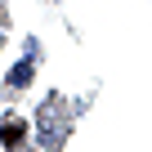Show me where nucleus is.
Returning a JSON list of instances; mask_svg holds the SVG:
<instances>
[{
    "instance_id": "obj_2",
    "label": "nucleus",
    "mask_w": 152,
    "mask_h": 152,
    "mask_svg": "<svg viewBox=\"0 0 152 152\" xmlns=\"http://www.w3.org/2000/svg\"><path fill=\"white\" fill-rule=\"evenodd\" d=\"M0 143H5V148H23V143H27V121H23V116H5V125H0Z\"/></svg>"
},
{
    "instance_id": "obj_1",
    "label": "nucleus",
    "mask_w": 152,
    "mask_h": 152,
    "mask_svg": "<svg viewBox=\"0 0 152 152\" xmlns=\"http://www.w3.org/2000/svg\"><path fill=\"white\" fill-rule=\"evenodd\" d=\"M58 134H63V103H58V99H49V103H45V116H40V143H45V148H54V143H58Z\"/></svg>"
},
{
    "instance_id": "obj_3",
    "label": "nucleus",
    "mask_w": 152,
    "mask_h": 152,
    "mask_svg": "<svg viewBox=\"0 0 152 152\" xmlns=\"http://www.w3.org/2000/svg\"><path fill=\"white\" fill-rule=\"evenodd\" d=\"M27 85H31V58L18 63V67L9 72V90H27Z\"/></svg>"
},
{
    "instance_id": "obj_4",
    "label": "nucleus",
    "mask_w": 152,
    "mask_h": 152,
    "mask_svg": "<svg viewBox=\"0 0 152 152\" xmlns=\"http://www.w3.org/2000/svg\"><path fill=\"white\" fill-rule=\"evenodd\" d=\"M5 23H9V14H5V5H0V27H5Z\"/></svg>"
},
{
    "instance_id": "obj_5",
    "label": "nucleus",
    "mask_w": 152,
    "mask_h": 152,
    "mask_svg": "<svg viewBox=\"0 0 152 152\" xmlns=\"http://www.w3.org/2000/svg\"><path fill=\"white\" fill-rule=\"evenodd\" d=\"M0 45H5V40H0Z\"/></svg>"
}]
</instances>
